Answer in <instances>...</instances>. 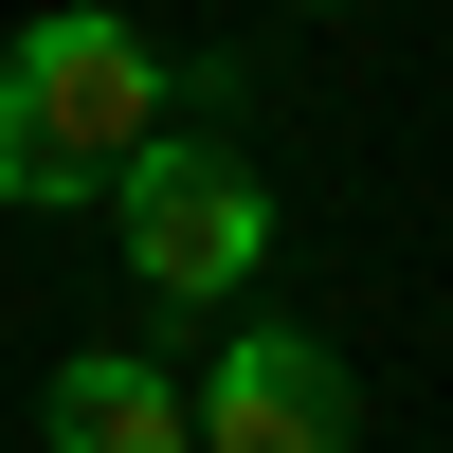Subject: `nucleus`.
Returning <instances> with one entry per match:
<instances>
[{"label": "nucleus", "instance_id": "f257e3e1", "mask_svg": "<svg viewBox=\"0 0 453 453\" xmlns=\"http://www.w3.org/2000/svg\"><path fill=\"white\" fill-rule=\"evenodd\" d=\"M164 127V55H145L109 0H55V19L0 36V200H91L127 145Z\"/></svg>", "mask_w": 453, "mask_h": 453}, {"label": "nucleus", "instance_id": "f03ea898", "mask_svg": "<svg viewBox=\"0 0 453 453\" xmlns=\"http://www.w3.org/2000/svg\"><path fill=\"white\" fill-rule=\"evenodd\" d=\"M91 200H109V236H127L145 309H218V290H254V254H273V181H254L218 127H181V109L91 181Z\"/></svg>", "mask_w": 453, "mask_h": 453}, {"label": "nucleus", "instance_id": "7ed1b4c3", "mask_svg": "<svg viewBox=\"0 0 453 453\" xmlns=\"http://www.w3.org/2000/svg\"><path fill=\"white\" fill-rule=\"evenodd\" d=\"M345 345L326 326H236V345L181 381V453H345Z\"/></svg>", "mask_w": 453, "mask_h": 453}, {"label": "nucleus", "instance_id": "20e7f679", "mask_svg": "<svg viewBox=\"0 0 453 453\" xmlns=\"http://www.w3.org/2000/svg\"><path fill=\"white\" fill-rule=\"evenodd\" d=\"M55 453H181V363L164 345H73L55 399H36Z\"/></svg>", "mask_w": 453, "mask_h": 453}, {"label": "nucleus", "instance_id": "39448f33", "mask_svg": "<svg viewBox=\"0 0 453 453\" xmlns=\"http://www.w3.org/2000/svg\"><path fill=\"white\" fill-rule=\"evenodd\" d=\"M309 19H345V0H309Z\"/></svg>", "mask_w": 453, "mask_h": 453}]
</instances>
